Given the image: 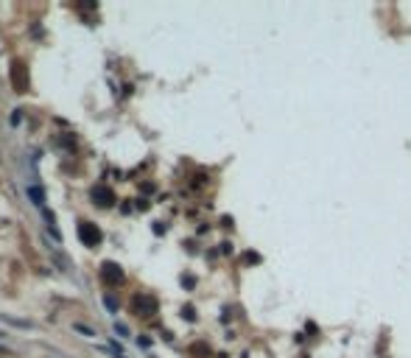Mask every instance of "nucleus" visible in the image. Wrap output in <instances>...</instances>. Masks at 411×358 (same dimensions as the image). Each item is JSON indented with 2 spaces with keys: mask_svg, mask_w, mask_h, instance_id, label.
I'll return each mask as SVG.
<instances>
[{
  "mask_svg": "<svg viewBox=\"0 0 411 358\" xmlns=\"http://www.w3.org/2000/svg\"><path fill=\"white\" fill-rule=\"evenodd\" d=\"M11 87H14V93H28V87H31L28 68H26V62H20V59L11 62Z\"/></svg>",
  "mask_w": 411,
  "mask_h": 358,
  "instance_id": "1",
  "label": "nucleus"
},
{
  "mask_svg": "<svg viewBox=\"0 0 411 358\" xmlns=\"http://www.w3.org/2000/svg\"><path fill=\"white\" fill-rule=\"evenodd\" d=\"M79 238H81L84 247L95 249L101 241H104V232H101L98 224H93V221H79Z\"/></svg>",
  "mask_w": 411,
  "mask_h": 358,
  "instance_id": "2",
  "label": "nucleus"
},
{
  "mask_svg": "<svg viewBox=\"0 0 411 358\" xmlns=\"http://www.w3.org/2000/svg\"><path fill=\"white\" fill-rule=\"evenodd\" d=\"M101 280H104L106 285H123L126 283V274H123V268L118 263L104 260V263H101Z\"/></svg>",
  "mask_w": 411,
  "mask_h": 358,
  "instance_id": "3",
  "label": "nucleus"
},
{
  "mask_svg": "<svg viewBox=\"0 0 411 358\" xmlns=\"http://www.w3.org/2000/svg\"><path fill=\"white\" fill-rule=\"evenodd\" d=\"M132 311L137 316H151L157 314V300L151 294H134L132 297Z\"/></svg>",
  "mask_w": 411,
  "mask_h": 358,
  "instance_id": "4",
  "label": "nucleus"
},
{
  "mask_svg": "<svg viewBox=\"0 0 411 358\" xmlns=\"http://www.w3.org/2000/svg\"><path fill=\"white\" fill-rule=\"evenodd\" d=\"M90 199L95 207H112L115 205V193H112L106 185H95V188L90 190Z\"/></svg>",
  "mask_w": 411,
  "mask_h": 358,
  "instance_id": "5",
  "label": "nucleus"
},
{
  "mask_svg": "<svg viewBox=\"0 0 411 358\" xmlns=\"http://www.w3.org/2000/svg\"><path fill=\"white\" fill-rule=\"evenodd\" d=\"M31 199H34V205H37V207L45 205V193H42V190H37V188H31Z\"/></svg>",
  "mask_w": 411,
  "mask_h": 358,
  "instance_id": "6",
  "label": "nucleus"
},
{
  "mask_svg": "<svg viewBox=\"0 0 411 358\" xmlns=\"http://www.w3.org/2000/svg\"><path fill=\"white\" fill-rule=\"evenodd\" d=\"M104 305L109 308V311H118V300H115V297H104Z\"/></svg>",
  "mask_w": 411,
  "mask_h": 358,
  "instance_id": "7",
  "label": "nucleus"
},
{
  "mask_svg": "<svg viewBox=\"0 0 411 358\" xmlns=\"http://www.w3.org/2000/svg\"><path fill=\"white\" fill-rule=\"evenodd\" d=\"M182 316H185L188 322H193V319H196V314H193V308H190V305H185V308H182Z\"/></svg>",
  "mask_w": 411,
  "mask_h": 358,
  "instance_id": "8",
  "label": "nucleus"
},
{
  "mask_svg": "<svg viewBox=\"0 0 411 358\" xmlns=\"http://www.w3.org/2000/svg\"><path fill=\"white\" fill-rule=\"evenodd\" d=\"M76 330H79V333H84V336H95V333H93V327H87V325H76Z\"/></svg>",
  "mask_w": 411,
  "mask_h": 358,
  "instance_id": "9",
  "label": "nucleus"
},
{
  "mask_svg": "<svg viewBox=\"0 0 411 358\" xmlns=\"http://www.w3.org/2000/svg\"><path fill=\"white\" fill-rule=\"evenodd\" d=\"M22 121V109H14V115H11V123H14V126H17V123H20Z\"/></svg>",
  "mask_w": 411,
  "mask_h": 358,
  "instance_id": "10",
  "label": "nucleus"
},
{
  "mask_svg": "<svg viewBox=\"0 0 411 358\" xmlns=\"http://www.w3.org/2000/svg\"><path fill=\"white\" fill-rule=\"evenodd\" d=\"M62 146H64V148H76L73 137H62Z\"/></svg>",
  "mask_w": 411,
  "mask_h": 358,
  "instance_id": "11",
  "label": "nucleus"
},
{
  "mask_svg": "<svg viewBox=\"0 0 411 358\" xmlns=\"http://www.w3.org/2000/svg\"><path fill=\"white\" fill-rule=\"evenodd\" d=\"M115 330L121 333V336H129V330H126V325H115Z\"/></svg>",
  "mask_w": 411,
  "mask_h": 358,
  "instance_id": "12",
  "label": "nucleus"
}]
</instances>
